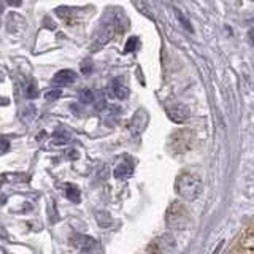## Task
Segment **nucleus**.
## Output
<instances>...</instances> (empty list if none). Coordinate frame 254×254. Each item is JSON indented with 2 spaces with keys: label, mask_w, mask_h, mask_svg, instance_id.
<instances>
[{
  "label": "nucleus",
  "mask_w": 254,
  "mask_h": 254,
  "mask_svg": "<svg viewBox=\"0 0 254 254\" xmlns=\"http://www.w3.org/2000/svg\"><path fill=\"white\" fill-rule=\"evenodd\" d=\"M75 79H76L75 71H71V70H61V71H58V73L53 76V83L64 86V84H71V83L75 81Z\"/></svg>",
  "instance_id": "nucleus-8"
},
{
  "label": "nucleus",
  "mask_w": 254,
  "mask_h": 254,
  "mask_svg": "<svg viewBox=\"0 0 254 254\" xmlns=\"http://www.w3.org/2000/svg\"><path fill=\"white\" fill-rule=\"evenodd\" d=\"M175 189H177V194L185 198V200H195V198L200 195L202 181L198 180L195 175L183 173L177 178Z\"/></svg>",
  "instance_id": "nucleus-1"
},
{
  "label": "nucleus",
  "mask_w": 254,
  "mask_h": 254,
  "mask_svg": "<svg viewBox=\"0 0 254 254\" xmlns=\"http://www.w3.org/2000/svg\"><path fill=\"white\" fill-rule=\"evenodd\" d=\"M56 13H58V16H61L62 19L67 21V18H68L70 13H71V10H70V8H67V6H59L58 10H56Z\"/></svg>",
  "instance_id": "nucleus-14"
},
{
  "label": "nucleus",
  "mask_w": 254,
  "mask_h": 254,
  "mask_svg": "<svg viewBox=\"0 0 254 254\" xmlns=\"http://www.w3.org/2000/svg\"><path fill=\"white\" fill-rule=\"evenodd\" d=\"M137 43H138V40L135 38V37H132L129 42H127V45H126V51L129 53V51H133L135 48H137Z\"/></svg>",
  "instance_id": "nucleus-15"
},
{
  "label": "nucleus",
  "mask_w": 254,
  "mask_h": 254,
  "mask_svg": "<svg viewBox=\"0 0 254 254\" xmlns=\"http://www.w3.org/2000/svg\"><path fill=\"white\" fill-rule=\"evenodd\" d=\"M113 35H115V27L111 26H105L103 27L100 32H99V35H97V38L94 40V43H92V46H91V50L92 51H97V50H100L102 46H105L111 38H113Z\"/></svg>",
  "instance_id": "nucleus-6"
},
{
  "label": "nucleus",
  "mask_w": 254,
  "mask_h": 254,
  "mask_svg": "<svg viewBox=\"0 0 254 254\" xmlns=\"http://www.w3.org/2000/svg\"><path fill=\"white\" fill-rule=\"evenodd\" d=\"M167 226L172 227V229H186L188 226V214L185 211V208L178 203L175 202L173 205H170L169 211H167Z\"/></svg>",
  "instance_id": "nucleus-2"
},
{
  "label": "nucleus",
  "mask_w": 254,
  "mask_h": 254,
  "mask_svg": "<svg viewBox=\"0 0 254 254\" xmlns=\"http://www.w3.org/2000/svg\"><path fill=\"white\" fill-rule=\"evenodd\" d=\"M169 116H170V119H173L175 123H185L189 116V110H188V107L178 103V105H173L169 110Z\"/></svg>",
  "instance_id": "nucleus-7"
},
{
  "label": "nucleus",
  "mask_w": 254,
  "mask_h": 254,
  "mask_svg": "<svg viewBox=\"0 0 254 254\" xmlns=\"http://www.w3.org/2000/svg\"><path fill=\"white\" fill-rule=\"evenodd\" d=\"M79 97H81V102H84V103H91V102L94 100L92 92H91V91H87V89H84V91L79 92Z\"/></svg>",
  "instance_id": "nucleus-13"
},
{
  "label": "nucleus",
  "mask_w": 254,
  "mask_h": 254,
  "mask_svg": "<svg viewBox=\"0 0 254 254\" xmlns=\"http://www.w3.org/2000/svg\"><path fill=\"white\" fill-rule=\"evenodd\" d=\"M173 248H175L173 238L169 235H164L149 245V253L151 254H170Z\"/></svg>",
  "instance_id": "nucleus-5"
},
{
  "label": "nucleus",
  "mask_w": 254,
  "mask_h": 254,
  "mask_svg": "<svg viewBox=\"0 0 254 254\" xmlns=\"http://www.w3.org/2000/svg\"><path fill=\"white\" fill-rule=\"evenodd\" d=\"M229 254H254V224L246 230Z\"/></svg>",
  "instance_id": "nucleus-3"
},
{
  "label": "nucleus",
  "mask_w": 254,
  "mask_h": 254,
  "mask_svg": "<svg viewBox=\"0 0 254 254\" xmlns=\"http://www.w3.org/2000/svg\"><path fill=\"white\" fill-rule=\"evenodd\" d=\"M65 195L73 203H78L81 200V192H79V189L75 185H65Z\"/></svg>",
  "instance_id": "nucleus-10"
},
{
  "label": "nucleus",
  "mask_w": 254,
  "mask_h": 254,
  "mask_svg": "<svg viewBox=\"0 0 254 254\" xmlns=\"http://www.w3.org/2000/svg\"><path fill=\"white\" fill-rule=\"evenodd\" d=\"M27 95H29V99H35L37 97V86L35 83H30L29 87H27Z\"/></svg>",
  "instance_id": "nucleus-16"
},
{
  "label": "nucleus",
  "mask_w": 254,
  "mask_h": 254,
  "mask_svg": "<svg viewBox=\"0 0 254 254\" xmlns=\"http://www.w3.org/2000/svg\"><path fill=\"white\" fill-rule=\"evenodd\" d=\"M71 245L78 248L79 251L83 253H94L95 248H99V243L94 240V238L87 237V235H81V234H75L71 237Z\"/></svg>",
  "instance_id": "nucleus-4"
},
{
  "label": "nucleus",
  "mask_w": 254,
  "mask_h": 254,
  "mask_svg": "<svg viewBox=\"0 0 254 254\" xmlns=\"http://www.w3.org/2000/svg\"><path fill=\"white\" fill-rule=\"evenodd\" d=\"M0 11H2V5H0Z\"/></svg>",
  "instance_id": "nucleus-20"
},
{
  "label": "nucleus",
  "mask_w": 254,
  "mask_h": 254,
  "mask_svg": "<svg viewBox=\"0 0 254 254\" xmlns=\"http://www.w3.org/2000/svg\"><path fill=\"white\" fill-rule=\"evenodd\" d=\"M135 3H137V6H138V10H140L141 13H145L146 16H149V18H151L149 5L146 3V0H135Z\"/></svg>",
  "instance_id": "nucleus-12"
},
{
  "label": "nucleus",
  "mask_w": 254,
  "mask_h": 254,
  "mask_svg": "<svg viewBox=\"0 0 254 254\" xmlns=\"http://www.w3.org/2000/svg\"><path fill=\"white\" fill-rule=\"evenodd\" d=\"M62 95V91L61 89H56V91H53V92H48L46 94V97L50 99V100H56V99H59Z\"/></svg>",
  "instance_id": "nucleus-17"
},
{
  "label": "nucleus",
  "mask_w": 254,
  "mask_h": 254,
  "mask_svg": "<svg viewBox=\"0 0 254 254\" xmlns=\"http://www.w3.org/2000/svg\"><path fill=\"white\" fill-rule=\"evenodd\" d=\"M132 173H133V165L130 162H127V161H123L121 164H118L116 169H115V177L118 180H127V178H130Z\"/></svg>",
  "instance_id": "nucleus-9"
},
{
  "label": "nucleus",
  "mask_w": 254,
  "mask_h": 254,
  "mask_svg": "<svg viewBox=\"0 0 254 254\" xmlns=\"http://www.w3.org/2000/svg\"><path fill=\"white\" fill-rule=\"evenodd\" d=\"M91 70H92V65H91V64H83V65H81V71H83L84 75H89V73H91Z\"/></svg>",
  "instance_id": "nucleus-18"
},
{
  "label": "nucleus",
  "mask_w": 254,
  "mask_h": 254,
  "mask_svg": "<svg viewBox=\"0 0 254 254\" xmlns=\"http://www.w3.org/2000/svg\"><path fill=\"white\" fill-rule=\"evenodd\" d=\"M6 3L10 6H19L22 3V0H6Z\"/></svg>",
  "instance_id": "nucleus-19"
},
{
  "label": "nucleus",
  "mask_w": 254,
  "mask_h": 254,
  "mask_svg": "<svg viewBox=\"0 0 254 254\" xmlns=\"http://www.w3.org/2000/svg\"><path fill=\"white\" fill-rule=\"evenodd\" d=\"M113 94L116 95L118 99H126L127 95H129V89L119 81V79H116V81L113 83Z\"/></svg>",
  "instance_id": "nucleus-11"
}]
</instances>
